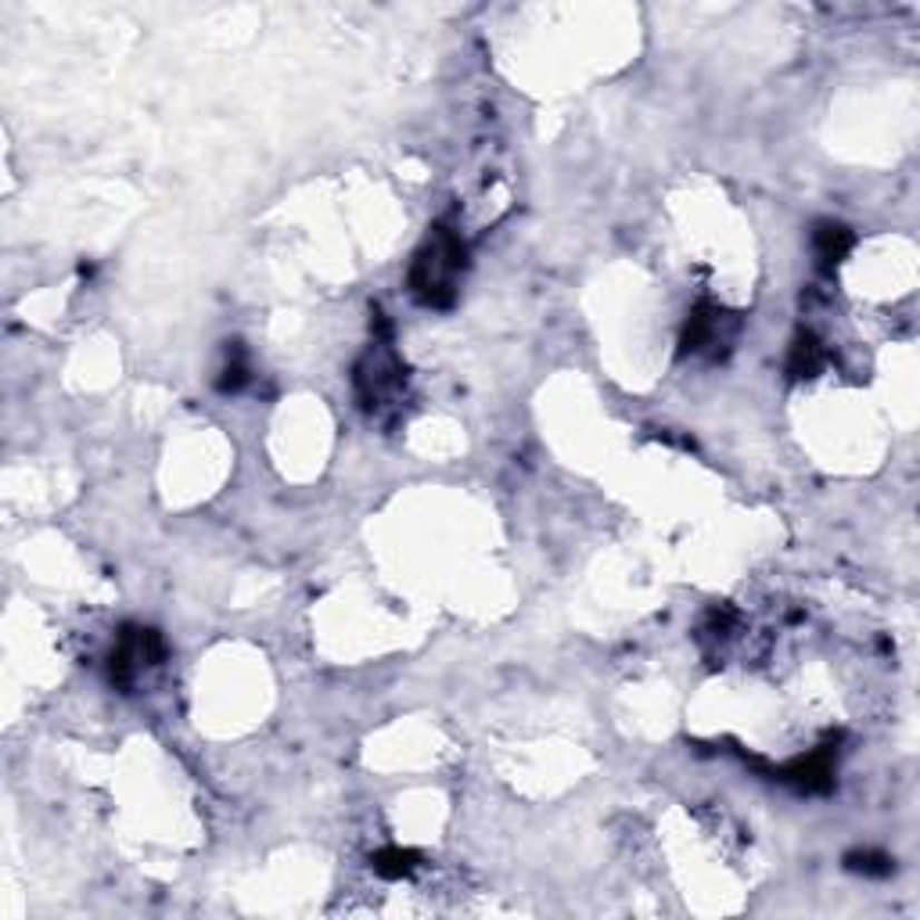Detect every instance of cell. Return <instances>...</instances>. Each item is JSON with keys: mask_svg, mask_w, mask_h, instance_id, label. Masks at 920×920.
Masks as SVG:
<instances>
[{"mask_svg": "<svg viewBox=\"0 0 920 920\" xmlns=\"http://www.w3.org/2000/svg\"><path fill=\"white\" fill-rule=\"evenodd\" d=\"M464 270V242L450 227H435L424 248L410 266V292L418 303L432 310H447L457 298V277Z\"/></svg>", "mask_w": 920, "mask_h": 920, "instance_id": "obj_1", "label": "cell"}, {"mask_svg": "<svg viewBox=\"0 0 920 920\" xmlns=\"http://www.w3.org/2000/svg\"><path fill=\"white\" fill-rule=\"evenodd\" d=\"M356 392L368 410L392 407L403 395V363L392 353L389 342H374V349L356 368Z\"/></svg>", "mask_w": 920, "mask_h": 920, "instance_id": "obj_2", "label": "cell"}, {"mask_svg": "<svg viewBox=\"0 0 920 920\" xmlns=\"http://www.w3.org/2000/svg\"><path fill=\"white\" fill-rule=\"evenodd\" d=\"M737 335V316L726 313L723 306H712V303H702L694 310V316L687 321V331H684V353L691 356H723L730 342Z\"/></svg>", "mask_w": 920, "mask_h": 920, "instance_id": "obj_3", "label": "cell"}, {"mask_svg": "<svg viewBox=\"0 0 920 920\" xmlns=\"http://www.w3.org/2000/svg\"><path fill=\"white\" fill-rule=\"evenodd\" d=\"M166 647L163 637L155 629H126L119 637V647L112 655V684L119 687H134V679L140 676L145 665L163 662Z\"/></svg>", "mask_w": 920, "mask_h": 920, "instance_id": "obj_4", "label": "cell"}, {"mask_svg": "<svg viewBox=\"0 0 920 920\" xmlns=\"http://www.w3.org/2000/svg\"><path fill=\"white\" fill-rule=\"evenodd\" d=\"M784 784H795L799 791H828L834 784V755L831 748H820L805 758H795L791 766L776 770Z\"/></svg>", "mask_w": 920, "mask_h": 920, "instance_id": "obj_5", "label": "cell"}, {"mask_svg": "<svg viewBox=\"0 0 920 920\" xmlns=\"http://www.w3.org/2000/svg\"><path fill=\"white\" fill-rule=\"evenodd\" d=\"M823 363H828V349H823V342L816 335L802 331V335L795 339V345H791L787 374L791 378H816L823 371Z\"/></svg>", "mask_w": 920, "mask_h": 920, "instance_id": "obj_6", "label": "cell"}, {"mask_svg": "<svg viewBox=\"0 0 920 920\" xmlns=\"http://www.w3.org/2000/svg\"><path fill=\"white\" fill-rule=\"evenodd\" d=\"M852 245H855V237L842 224H820L813 231V252H816L820 266H838V263L849 256Z\"/></svg>", "mask_w": 920, "mask_h": 920, "instance_id": "obj_7", "label": "cell"}, {"mask_svg": "<svg viewBox=\"0 0 920 920\" xmlns=\"http://www.w3.org/2000/svg\"><path fill=\"white\" fill-rule=\"evenodd\" d=\"M371 867H374V874L378 878H385V881H403V878H410L418 870V852H410V849H382L371 860Z\"/></svg>", "mask_w": 920, "mask_h": 920, "instance_id": "obj_8", "label": "cell"}, {"mask_svg": "<svg viewBox=\"0 0 920 920\" xmlns=\"http://www.w3.org/2000/svg\"><path fill=\"white\" fill-rule=\"evenodd\" d=\"M248 382V363H245V353L242 349H231L227 353V363H224V371H219V392H237Z\"/></svg>", "mask_w": 920, "mask_h": 920, "instance_id": "obj_9", "label": "cell"}, {"mask_svg": "<svg viewBox=\"0 0 920 920\" xmlns=\"http://www.w3.org/2000/svg\"><path fill=\"white\" fill-rule=\"evenodd\" d=\"M845 863L849 870H860L867 878H884L888 870H892V860H888L884 852H852Z\"/></svg>", "mask_w": 920, "mask_h": 920, "instance_id": "obj_10", "label": "cell"}]
</instances>
